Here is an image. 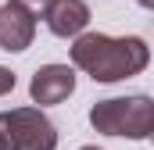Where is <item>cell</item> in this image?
Instances as JSON below:
<instances>
[{
  "label": "cell",
  "mask_w": 154,
  "mask_h": 150,
  "mask_svg": "<svg viewBox=\"0 0 154 150\" xmlns=\"http://www.w3.org/2000/svg\"><path fill=\"white\" fill-rule=\"evenodd\" d=\"M72 64L93 82H122L151 64V46L140 36H104L82 32L72 43Z\"/></svg>",
  "instance_id": "cell-1"
},
{
  "label": "cell",
  "mask_w": 154,
  "mask_h": 150,
  "mask_svg": "<svg viewBox=\"0 0 154 150\" xmlns=\"http://www.w3.org/2000/svg\"><path fill=\"white\" fill-rule=\"evenodd\" d=\"M90 125L104 136L122 140H154V97L147 93H129L97 100L90 107Z\"/></svg>",
  "instance_id": "cell-2"
},
{
  "label": "cell",
  "mask_w": 154,
  "mask_h": 150,
  "mask_svg": "<svg viewBox=\"0 0 154 150\" xmlns=\"http://www.w3.org/2000/svg\"><path fill=\"white\" fill-rule=\"evenodd\" d=\"M11 122V150H57V129L39 107H14Z\"/></svg>",
  "instance_id": "cell-3"
},
{
  "label": "cell",
  "mask_w": 154,
  "mask_h": 150,
  "mask_svg": "<svg viewBox=\"0 0 154 150\" xmlns=\"http://www.w3.org/2000/svg\"><path fill=\"white\" fill-rule=\"evenodd\" d=\"M32 36H36V14L18 0H7L0 7V50L22 54L32 46Z\"/></svg>",
  "instance_id": "cell-4"
},
{
  "label": "cell",
  "mask_w": 154,
  "mask_h": 150,
  "mask_svg": "<svg viewBox=\"0 0 154 150\" xmlns=\"http://www.w3.org/2000/svg\"><path fill=\"white\" fill-rule=\"evenodd\" d=\"M75 93V72L68 64H43L36 68L32 82H29V97L39 107H50V104H61Z\"/></svg>",
  "instance_id": "cell-5"
},
{
  "label": "cell",
  "mask_w": 154,
  "mask_h": 150,
  "mask_svg": "<svg viewBox=\"0 0 154 150\" xmlns=\"http://www.w3.org/2000/svg\"><path fill=\"white\" fill-rule=\"evenodd\" d=\"M43 22L54 36L79 39L90 25V4L86 0H50V7L43 11Z\"/></svg>",
  "instance_id": "cell-6"
},
{
  "label": "cell",
  "mask_w": 154,
  "mask_h": 150,
  "mask_svg": "<svg viewBox=\"0 0 154 150\" xmlns=\"http://www.w3.org/2000/svg\"><path fill=\"white\" fill-rule=\"evenodd\" d=\"M14 86H18V79H14V72L0 64V97H7V93H11Z\"/></svg>",
  "instance_id": "cell-7"
},
{
  "label": "cell",
  "mask_w": 154,
  "mask_h": 150,
  "mask_svg": "<svg viewBox=\"0 0 154 150\" xmlns=\"http://www.w3.org/2000/svg\"><path fill=\"white\" fill-rule=\"evenodd\" d=\"M0 150H11V122H7V111H0Z\"/></svg>",
  "instance_id": "cell-8"
},
{
  "label": "cell",
  "mask_w": 154,
  "mask_h": 150,
  "mask_svg": "<svg viewBox=\"0 0 154 150\" xmlns=\"http://www.w3.org/2000/svg\"><path fill=\"white\" fill-rule=\"evenodd\" d=\"M18 4H22V7H29L32 14H43V11L50 7V0H18Z\"/></svg>",
  "instance_id": "cell-9"
},
{
  "label": "cell",
  "mask_w": 154,
  "mask_h": 150,
  "mask_svg": "<svg viewBox=\"0 0 154 150\" xmlns=\"http://www.w3.org/2000/svg\"><path fill=\"white\" fill-rule=\"evenodd\" d=\"M140 7H147V11H154V0H136Z\"/></svg>",
  "instance_id": "cell-10"
},
{
  "label": "cell",
  "mask_w": 154,
  "mask_h": 150,
  "mask_svg": "<svg viewBox=\"0 0 154 150\" xmlns=\"http://www.w3.org/2000/svg\"><path fill=\"white\" fill-rule=\"evenodd\" d=\"M79 150H100V147H79Z\"/></svg>",
  "instance_id": "cell-11"
}]
</instances>
